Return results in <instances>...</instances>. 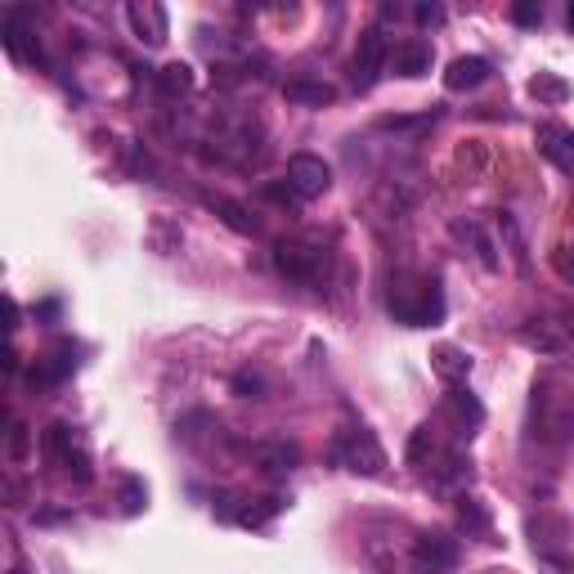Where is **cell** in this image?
Segmentation results:
<instances>
[{"instance_id": "5bb4252c", "label": "cell", "mask_w": 574, "mask_h": 574, "mask_svg": "<svg viewBox=\"0 0 574 574\" xmlns=\"http://www.w3.org/2000/svg\"><path fill=\"white\" fill-rule=\"evenodd\" d=\"M131 23L140 32V41L162 45L166 41V9L162 5H131Z\"/></svg>"}, {"instance_id": "e0dca14e", "label": "cell", "mask_w": 574, "mask_h": 574, "mask_svg": "<svg viewBox=\"0 0 574 574\" xmlns=\"http://www.w3.org/2000/svg\"><path fill=\"white\" fill-rule=\"evenodd\" d=\"M157 90L171 95V99L189 95V90H193V68H189V63H166V68L157 72Z\"/></svg>"}, {"instance_id": "4316f807", "label": "cell", "mask_w": 574, "mask_h": 574, "mask_svg": "<svg viewBox=\"0 0 574 574\" xmlns=\"http://www.w3.org/2000/svg\"><path fill=\"white\" fill-rule=\"evenodd\" d=\"M427 122H435V113H427V117H382L377 131H409V126H427Z\"/></svg>"}, {"instance_id": "ac0fdd59", "label": "cell", "mask_w": 574, "mask_h": 574, "mask_svg": "<svg viewBox=\"0 0 574 574\" xmlns=\"http://www.w3.org/2000/svg\"><path fill=\"white\" fill-rule=\"evenodd\" d=\"M521 341L530 350H543V355H561V346H566V341H561V332H552L548 323H539V319H530L521 328Z\"/></svg>"}, {"instance_id": "1f68e13d", "label": "cell", "mask_w": 574, "mask_h": 574, "mask_svg": "<svg viewBox=\"0 0 574 574\" xmlns=\"http://www.w3.org/2000/svg\"><path fill=\"white\" fill-rule=\"evenodd\" d=\"M566 23H570V27H574V5H570V9H566Z\"/></svg>"}, {"instance_id": "f546056e", "label": "cell", "mask_w": 574, "mask_h": 574, "mask_svg": "<svg viewBox=\"0 0 574 574\" xmlns=\"http://www.w3.org/2000/svg\"><path fill=\"white\" fill-rule=\"evenodd\" d=\"M444 9L440 5H418V23H440Z\"/></svg>"}, {"instance_id": "ba28073f", "label": "cell", "mask_w": 574, "mask_h": 574, "mask_svg": "<svg viewBox=\"0 0 574 574\" xmlns=\"http://www.w3.org/2000/svg\"><path fill=\"white\" fill-rule=\"evenodd\" d=\"M534 140H539V153L548 157L557 171L574 175V131L561 122H543L539 131H534Z\"/></svg>"}, {"instance_id": "7c38bea8", "label": "cell", "mask_w": 574, "mask_h": 574, "mask_svg": "<svg viewBox=\"0 0 574 574\" xmlns=\"http://www.w3.org/2000/svg\"><path fill=\"white\" fill-rule=\"evenodd\" d=\"M444 409L458 418V431L471 435V427H480L485 422V409H480V400L467 391V386H449V395H444Z\"/></svg>"}, {"instance_id": "83f0119b", "label": "cell", "mask_w": 574, "mask_h": 574, "mask_svg": "<svg viewBox=\"0 0 574 574\" xmlns=\"http://www.w3.org/2000/svg\"><path fill=\"white\" fill-rule=\"evenodd\" d=\"M552 265H557V274H561V279L574 283V247H570V243L552 252Z\"/></svg>"}, {"instance_id": "9c48e42d", "label": "cell", "mask_w": 574, "mask_h": 574, "mask_svg": "<svg viewBox=\"0 0 574 574\" xmlns=\"http://www.w3.org/2000/svg\"><path fill=\"white\" fill-rule=\"evenodd\" d=\"M489 59H480V54H462V59L449 63V72H444V86L449 90H476L489 81Z\"/></svg>"}, {"instance_id": "d4e9b609", "label": "cell", "mask_w": 574, "mask_h": 574, "mask_svg": "<svg viewBox=\"0 0 574 574\" xmlns=\"http://www.w3.org/2000/svg\"><path fill=\"white\" fill-rule=\"evenodd\" d=\"M458 516H462V525H471V530H485L489 525V516H485V507L476 503V498H462V507H458Z\"/></svg>"}, {"instance_id": "4dcf8cb0", "label": "cell", "mask_w": 574, "mask_h": 574, "mask_svg": "<svg viewBox=\"0 0 574 574\" xmlns=\"http://www.w3.org/2000/svg\"><path fill=\"white\" fill-rule=\"evenodd\" d=\"M566 332L574 337V305H570V314H566Z\"/></svg>"}, {"instance_id": "4fadbf2b", "label": "cell", "mask_w": 574, "mask_h": 574, "mask_svg": "<svg viewBox=\"0 0 574 574\" xmlns=\"http://www.w3.org/2000/svg\"><path fill=\"white\" fill-rule=\"evenodd\" d=\"M391 68L400 72V77H422V72H431V45L427 41H400L391 50Z\"/></svg>"}, {"instance_id": "5b68a950", "label": "cell", "mask_w": 574, "mask_h": 574, "mask_svg": "<svg viewBox=\"0 0 574 574\" xmlns=\"http://www.w3.org/2000/svg\"><path fill=\"white\" fill-rule=\"evenodd\" d=\"M350 86L355 90H373L377 81H382V72L391 68V45H386L382 27H364V36H359L355 45V63H350Z\"/></svg>"}, {"instance_id": "603a6c76", "label": "cell", "mask_w": 574, "mask_h": 574, "mask_svg": "<svg viewBox=\"0 0 574 574\" xmlns=\"http://www.w3.org/2000/svg\"><path fill=\"white\" fill-rule=\"evenodd\" d=\"M534 95H539V99H552V104H561L570 90H566V81H557V77H548V72H539V77H534Z\"/></svg>"}, {"instance_id": "9a60e30c", "label": "cell", "mask_w": 574, "mask_h": 574, "mask_svg": "<svg viewBox=\"0 0 574 574\" xmlns=\"http://www.w3.org/2000/svg\"><path fill=\"white\" fill-rule=\"evenodd\" d=\"M453 234H458L462 243L476 247V261L485 265V270H498V265H503L498 261V252H494V243H489V234L476 225V220H453Z\"/></svg>"}, {"instance_id": "44dd1931", "label": "cell", "mask_w": 574, "mask_h": 574, "mask_svg": "<svg viewBox=\"0 0 574 574\" xmlns=\"http://www.w3.org/2000/svg\"><path fill=\"white\" fill-rule=\"evenodd\" d=\"M229 386H234L238 400H265V391H270L261 373H234V382H229Z\"/></svg>"}, {"instance_id": "52a82bcc", "label": "cell", "mask_w": 574, "mask_h": 574, "mask_svg": "<svg viewBox=\"0 0 574 574\" xmlns=\"http://www.w3.org/2000/svg\"><path fill=\"white\" fill-rule=\"evenodd\" d=\"M287 184L296 189V198L301 202H310V198H319V193H328L332 166L323 162V157H314V153H296L292 162H287Z\"/></svg>"}, {"instance_id": "d6986e66", "label": "cell", "mask_w": 574, "mask_h": 574, "mask_svg": "<svg viewBox=\"0 0 574 574\" xmlns=\"http://www.w3.org/2000/svg\"><path fill=\"white\" fill-rule=\"evenodd\" d=\"M252 453H256V462H265V471H292L296 458H301L292 444H256Z\"/></svg>"}, {"instance_id": "ffe728a7", "label": "cell", "mask_w": 574, "mask_h": 574, "mask_svg": "<svg viewBox=\"0 0 574 574\" xmlns=\"http://www.w3.org/2000/svg\"><path fill=\"white\" fill-rule=\"evenodd\" d=\"M211 207H216V216L225 220L229 229H238V234H256V229H261L252 216H247L243 207H238V202H229V198H216V202H211Z\"/></svg>"}, {"instance_id": "3957f363", "label": "cell", "mask_w": 574, "mask_h": 574, "mask_svg": "<svg viewBox=\"0 0 574 574\" xmlns=\"http://www.w3.org/2000/svg\"><path fill=\"white\" fill-rule=\"evenodd\" d=\"M332 458H337L346 471H355V476H382L386 471V449L377 444V435L368 427L341 431L337 444H332Z\"/></svg>"}, {"instance_id": "2e32d148", "label": "cell", "mask_w": 574, "mask_h": 574, "mask_svg": "<svg viewBox=\"0 0 574 574\" xmlns=\"http://www.w3.org/2000/svg\"><path fill=\"white\" fill-rule=\"evenodd\" d=\"M283 95L292 99V104L323 108V104H332V99H337V90H332V86H323V81H287V86H283Z\"/></svg>"}, {"instance_id": "7402d4cb", "label": "cell", "mask_w": 574, "mask_h": 574, "mask_svg": "<svg viewBox=\"0 0 574 574\" xmlns=\"http://www.w3.org/2000/svg\"><path fill=\"white\" fill-rule=\"evenodd\" d=\"M431 453H435V435H431V427H418V431H413L409 453H404V458H409V467H422Z\"/></svg>"}, {"instance_id": "277c9868", "label": "cell", "mask_w": 574, "mask_h": 574, "mask_svg": "<svg viewBox=\"0 0 574 574\" xmlns=\"http://www.w3.org/2000/svg\"><path fill=\"white\" fill-rule=\"evenodd\" d=\"M274 265H279L292 283H319L323 270H328V252L305 243V238H283V243L274 247Z\"/></svg>"}, {"instance_id": "30bf717a", "label": "cell", "mask_w": 574, "mask_h": 574, "mask_svg": "<svg viewBox=\"0 0 574 574\" xmlns=\"http://www.w3.org/2000/svg\"><path fill=\"white\" fill-rule=\"evenodd\" d=\"M431 368H435V377H440L444 386H462L471 377V359H467V350H458V346H435Z\"/></svg>"}, {"instance_id": "cb8c5ba5", "label": "cell", "mask_w": 574, "mask_h": 574, "mask_svg": "<svg viewBox=\"0 0 574 574\" xmlns=\"http://www.w3.org/2000/svg\"><path fill=\"white\" fill-rule=\"evenodd\" d=\"M144 503H148L144 485H140V480H126V489H122V512H126V516H135Z\"/></svg>"}, {"instance_id": "8992f818", "label": "cell", "mask_w": 574, "mask_h": 574, "mask_svg": "<svg viewBox=\"0 0 574 574\" xmlns=\"http://www.w3.org/2000/svg\"><path fill=\"white\" fill-rule=\"evenodd\" d=\"M453 566H458V543L449 534L427 530L413 539V570L418 574H449Z\"/></svg>"}, {"instance_id": "6da1fadb", "label": "cell", "mask_w": 574, "mask_h": 574, "mask_svg": "<svg viewBox=\"0 0 574 574\" xmlns=\"http://www.w3.org/2000/svg\"><path fill=\"white\" fill-rule=\"evenodd\" d=\"M570 431H574V382H566V377L534 382V435L566 440Z\"/></svg>"}, {"instance_id": "8fae6325", "label": "cell", "mask_w": 574, "mask_h": 574, "mask_svg": "<svg viewBox=\"0 0 574 574\" xmlns=\"http://www.w3.org/2000/svg\"><path fill=\"white\" fill-rule=\"evenodd\" d=\"M72 449H77V435H72L68 422H54V427L41 431V458H45V467H68Z\"/></svg>"}, {"instance_id": "7a4b0ae2", "label": "cell", "mask_w": 574, "mask_h": 574, "mask_svg": "<svg viewBox=\"0 0 574 574\" xmlns=\"http://www.w3.org/2000/svg\"><path fill=\"white\" fill-rule=\"evenodd\" d=\"M391 314L404 323V328H431V323L444 319V292L435 279H418V283H391Z\"/></svg>"}, {"instance_id": "484cf974", "label": "cell", "mask_w": 574, "mask_h": 574, "mask_svg": "<svg viewBox=\"0 0 574 574\" xmlns=\"http://www.w3.org/2000/svg\"><path fill=\"white\" fill-rule=\"evenodd\" d=\"M512 18H516V27H534V23H543V5L539 0H525V5L512 9Z\"/></svg>"}, {"instance_id": "f1b7e54d", "label": "cell", "mask_w": 574, "mask_h": 574, "mask_svg": "<svg viewBox=\"0 0 574 574\" xmlns=\"http://www.w3.org/2000/svg\"><path fill=\"white\" fill-rule=\"evenodd\" d=\"M261 193H265V198H270V202H301V198H296V189H292V184H287V180H283V184H265Z\"/></svg>"}]
</instances>
